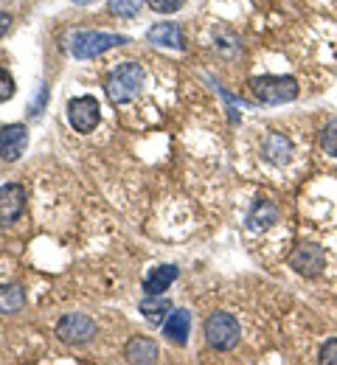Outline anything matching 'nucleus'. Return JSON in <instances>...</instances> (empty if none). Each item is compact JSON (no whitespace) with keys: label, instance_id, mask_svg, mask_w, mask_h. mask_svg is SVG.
I'll return each mask as SVG.
<instances>
[{"label":"nucleus","instance_id":"16","mask_svg":"<svg viewBox=\"0 0 337 365\" xmlns=\"http://www.w3.org/2000/svg\"><path fill=\"white\" fill-rule=\"evenodd\" d=\"M169 309H172V304L160 295H146V301L141 304V315L155 326L163 323V318H169Z\"/></svg>","mask_w":337,"mask_h":365},{"label":"nucleus","instance_id":"13","mask_svg":"<svg viewBox=\"0 0 337 365\" xmlns=\"http://www.w3.org/2000/svg\"><path fill=\"white\" fill-rule=\"evenodd\" d=\"M175 281H177V267L175 264H160V267H155L152 273L146 275L144 292L146 295H163Z\"/></svg>","mask_w":337,"mask_h":365},{"label":"nucleus","instance_id":"18","mask_svg":"<svg viewBox=\"0 0 337 365\" xmlns=\"http://www.w3.org/2000/svg\"><path fill=\"white\" fill-rule=\"evenodd\" d=\"M146 0H107V9L113 17H121V20H130L135 17L141 9H144Z\"/></svg>","mask_w":337,"mask_h":365},{"label":"nucleus","instance_id":"24","mask_svg":"<svg viewBox=\"0 0 337 365\" xmlns=\"http://www.w3.org/2000/svg\"><path fill=\"white\" fill-rule=\"evenodd\" d=\"M9 29H11V14L9 11H0V40L9 34Z\"/></svg>","mask_w":337,"mask_h":365},{"label":"nucleus","instance_id":"3","mask_svg":"<svg viewBox=\"0 0 337 365\" xmlns=\"http://www.w3.org/2000/svg\"><path fill=\"white\" fill-rule=\"evenodd\" d=\"M202 334H205V343H208L214 351H231V349L239 343L242 326L231 312H214V315L205 318Z\"/></svg>","mask_w":337,"mask_h":365},{"label":"nucleus","instance_id":"10","mask_svg":"<svg viewBox=\"0 0 337 365\" xmlns=\"http://www.w3.org/2000/svg\"><path fill=\"white\" fill-rule=\"evenodd\" d=\"M146 43L157 48H172V51H183L186 48V40H183V31L177 23H157L146 31Z\"/></svg>","mask_w":337,"mask_h":365},{"label":"nucleus","instance_id":"9","mask_svg":"<svg viewBox=\"0 0 337 365\" xmlns=\"http://www.w3.org/2000/svg\"><path fill=\"white\" fill-rule=\"evenodd\" d=\"M28 146V127L26 124H6L0 127V158L14 163L26 155Z\"/></svg>","mask_w":337,"mask_h":365},{"label":"nucleus","instance_id":"17","mask_svg":"<svg viewBox=\"0 0 337 365\" xmlns=\"http://www.w3.org/2000/svg\"><path fill=\"white\" fill-rule=\"evenodd\" d=\"M23 304H26V295H23L20 287H3V289H0V312H3V315L17 312Z\"/></svg>","mask_w":337,"mask_h":365},{"label":"nucleus","instance_id":"21","mask_svg":"<svg viewBox=\"0 0 337 365\" xmlns=\"http://www.w3.org/2000/svg\"><path fill=\"white\" fill-rule=\"evenodd\" d=\"M14 93H17V82H14L11 71L0 68V104H6V101L14 96Z\"/></svg>","mask_w":337,"mask_h":365},{"label":"nucleus","instance_id":"19","mask_svg":"<svg viewBox=\"0 0 337 365\" xmlns=\"http://www.w3.org/2000/svg\"><path fill=\"white\" fill-rule=\"evenodd\" d=\"M321 149H323L329 158H337V118H332V121L321 130Z\"/></svg>","mask_w":337,"mask_h":365},{"label":"nucleus","instance_id":"14","mask_svg":"<svg viewBox=\"0 0 337 365\" xmlns=\"http://www.w3.org/2000/svg\"><path fill=\"white\" fill-rule=\"evenodd\" d=\"M279 220V208L273 205V202H267V200H259L256 205H253V211H250V217H247V230H267L273 222Z\"/></svg>","mask_w":337,"mask_h":365},{"label":"nucleus","instance_id":"22","mask_svg":"<svg viewBox=\"0 0 337 365\" xmlns=\"http://www.w3.org/2000/svg\"><path fill=\"white\" fill-rule=\"evenodd\" d=\"M146 6L152 11H157V14H175V11H180L186 6V0H146Z\"/></svg>","mask_w":337,"mask_h":365},{"label":"nucleus","instance_id":"1","mask_svg":"<svg viewBox=\"0 0 337 365\" xmlns=\"http://www.w3.org/2000/svg\"><path fill=\"white\" fill-rule=\"evenodd\" d=\"M146 71L138 62H118L110 73H107V82H104V93L107 98L115 104V107H124L130 104L141 88H144Z\"/></svg>","mask_w":337,"mask_h":365},{"label":"nucleus","instance_id":"6","mask_svg":"<svg viewBox=\"0 0 337 365\" xmlns=\"http://www.w3.org/2000/svg\"><path fill=\"white\" fill-rule=\"evenodd\" d=\"M68 124L73 127V133H82V135L96 133V127L101 124V107H98L96 96L71 98V104H68Z\"/></svg>","mask_w":337,"mask_h":365},{"label":"nucleus","instance_id":"12","mask_svg":"<svg viewBox=\"0 0 337 365\" xmlns=\"http://www.w3.org/2000/svg\"><path fill=\"white\" fill-rule=\"evenodd\" d=\"M163 334L169 343L175 346H186L189 334H192V312L189 309H175L169 312V318L163 320Z\"/></svg>","mask_w":337,"mask_h":365},{"label":"nucleus","instance_id":"8","mask_svg":"<svg viewBox=\"0 0 337 365\" xmlns=\"http://www.w3.org/2000/svg\"><path fill=\"white\" fill-rule=\"evenodd\" d=\"M26 211V188L20 182L0 185V228L14 225Z\"/></svg>","mask_w":337,"mask_h":365},{"label":"nucleus","instance_id":"7","mask_svg":"<svg viewBox=\"0 0 337 365\" xmlns=\"http://www.w3.org/2000/svg\"><path fill=\"white\" fill-rule=\"evenodd\" d=\"M289 267L304 278H315L326 267V253L318 242H298L295 250L289 253Z\"/></svg>","mask_w":337,"mask_h":365},{"label":"nucleus","instance_id":"4","mask_svg":"<svg viewBox=\"0 0 337 365\" xmlns=\"http://www.w3.org/2000/svg\"><path fill=\"white\" fill-rule=\"evenodd\" d=\"M250 93L261 104H289L298 98V79L295 76H256L250 79Z\"/></svg>","mask_w":337,"mask_h":365},{"label":"nucleus","instance_id":"25","mask_svg":"<svg viewBox=\"0 0 337 365\" xmlns=\"http://www.w3.org/2000/svg\"><path fill=\"white\" fill-rule=\"evenodd\" d=\"M71 3H76V6H88V3H93V0H71Z\"/></svg>","mask_w":337,"mask_h":365},{"label":"nucleus","instance_id":"20","mask_svg":"<svg viewBox=\"0 0 337 365\" xmlns=\"http://www.w3.org/2000/svg\"><path fill=\"white\" fill-rule=\"evenodd\" d=\"M46 101H48V88L40 82L34 93H31V101H28V115L31 118H40L43 115V110H46Z\"/></svg>","mask_w":337,"mask_h":365},{"label":"nucleus","instance_id":"23","mask_svg":"<svg viewBox=\"0 0 337 365\" xmlns=\"http://www.w3.org/2000/svg\"><path fill=\"white\" fill-rule=\"evenodd\" d=\"M318 360H321L323 365H337V337L326 340V343L321 346V354H318Z\"/></svg>","mask_w":337,"mask_h":365},{"label":"nucleus","instance_id":"15","mask_svg":"<svg viewBox=\"0 0 337 365\" xmlns=\"http://www.w3.org/2000/svg\"><path fill=\"white\" fill-rule=\"evenodd\" d=\"M157 346L149 337H133L127 346V360L130 363H157Z\"/></svg>","mask_w":337,"mask_h":365},{"label":"nucleus","instance_id":"5","mask_svg":"<svg viewBox=\"0 0 337 365\" xmlns=\"http://www.w3.org/2000/svg\"><path fill=\"white\" fill-rule=\"evenodd\" d=\"M56 337L65 346H88L96 337V323L88 318L85 312H68L56 323Z\"/></svg>","mask_w":337,"mask_h":365},{"label":"nucleus","instance_id":"11","mask_svg":"<svg viewBox=\"0 0 337 365\" xmlns=\"http://www.w3.org/2000/svg\"><path fill=\"white\" fill-rule=\"evenodd\" d=\"M261 158L273 166H287L292 160V140L281 133H270L261 140Z\"/></svg>","mask_w":337,"mask_h":365},{"label":"nucleus","instance_id":"2","mask_svg":"<svg viewBox=\"0 0 337 365\" xmlns=\"http://www.w3.org/2000/svg\"><path fill=\"white\" fill-rule=\"evenodd\" d=\"M127 43H130V37H124V34L93 31V29H82V31H73L68 37V48L76 59H93V56H101L110 48L127 46Z\"/></svg>","mask_w":337,"mask_h":365}]
</instances>
